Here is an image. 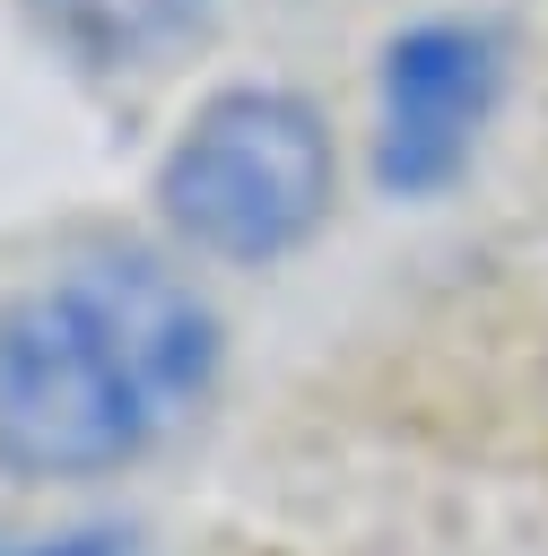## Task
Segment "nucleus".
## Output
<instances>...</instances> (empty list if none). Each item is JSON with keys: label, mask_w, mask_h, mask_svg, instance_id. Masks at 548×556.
<instances>
[{"label": "nucleus", "mask_w": 548, "mask_h": 556, "mask_svg": "<svg viewBox=\"0 0 548 556\" xmlns=\"http://www.w3.org/2000/svg\"><path fill=\"white\" fill-rule=\"evenodd\" d=\"M505 96V26L444 9L409 17L374 52V182L391 200H444Z\"/></svg>", "instance_id": "3"}, {"label": "nucleus", "mask_w": 548, "mask_h": 556, "mask_svg": "<svg viewBox=\"0 0 548 556\" xmlns=\"http://www.w3.org/2000/svg\"><path fill=\"white\" fill-rule=\"evenodd\" d=\"M331 182H339V156H331L322 104L278 78H235L191 104L148 191H157V217L200 261L270 269L313 243V226L331 217Z\"/></svg>", "instance_id": "2"}, {"label": "nucleus", "mask_w": 548, "mask_h": 556, "mask_svg": "<svg viewBox=\"0 0 548 556\" xmlns=\"http://www.w3.org/2000/svg\"><path fill=\"white\" fill-rule=\"evenodd\" d=\"M217 313L157 252H78L0 295V469L26 486L130 469L209 382Z\"/></svg>", "instance_id": "1"}, {"label": "nucleus", "mask_w": 548, "mask_h": 556, "mask_svg": "<svg viewBox=\"0 0 548 556\" xmlns=\"http://www.w3.org/2000/svg\"><path fill=\"white\" fill-rule=\"evenodd\" d=\"M209 9L217 0H17L35 43L78 78H139L183 61L209 35Z\"/></svg>", "instance_id": "4"}, {"label": "nucleus", "mask_w": 548, "mask_h": 556, "mask_svg": "<svg viewBox=\"0 0 548 556\" xmlns=\"http://www.w3.org/2000/svg\"><path fill=\"white\" fill-rule=\"evenodd\" d=\"M9 556V547H0ZM17 556H130V539L122 530H61V539H35V547H17Z\"/></svg>", "instance_id": "5"}]
</instances>
